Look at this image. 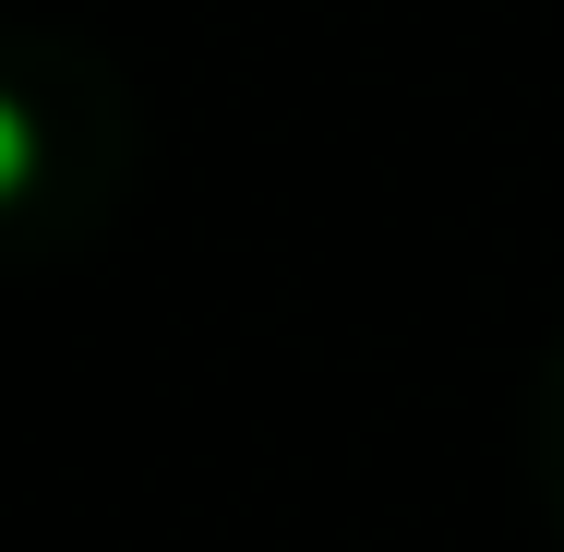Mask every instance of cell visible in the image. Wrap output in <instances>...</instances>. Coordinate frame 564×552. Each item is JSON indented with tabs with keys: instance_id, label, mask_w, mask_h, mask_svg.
<instances>
[{
	"instance_id": "6da1fadb",
	"label": "cell",
	"mask_w": 564,
	"mask_h": 552,
	"mask_svg": "<svg viewBox=\"0 0 564 552\" xmlns=\"http://www.w3.org/2000/svg\"><path fill=\"white\" fill-rule=\"evenodd\" d=\"M144 97L109 36L85 24H12L0 36V264L48 277L109 252L144 193Z\"/></svg>"
},
{
	"instance_id": "7a4b0ae2",
	"label": "cell",
	"mask_w": 564,
	"mask_h": 552,
	"mask_svg": "<svg viewBox=\"0 0 564 552\" xmlns=\"http://www.w3.org/2000/svg\"><path fill=\"white\" fill-rule=\"evenodd\" d=\"M517 468H529V505H541V529L564 541V325H553V348L529 360V409H517Z\"/></svg>"
}]
</instances>
